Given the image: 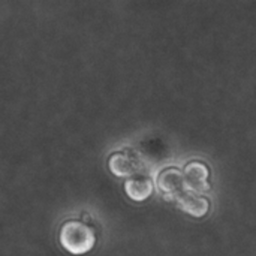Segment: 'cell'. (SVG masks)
<instances>
[{"label": "cell", "mask_w": 256, "mask_h": 256, "mask_svg": "<svg viewBox=\"0 0 256 256\" xmlns=\"http://www.w3.org/2000/svg\"><path fill=\"white\" fill-rule=\"evenodd\" d=\"M60 243L70 254L81 255L94 246V232L86 224L70 220L66 222L60 230Z\"/></svg>", "instance_id": "1"}, {"label": "cell", "mask_w": 256, "mask_h": 256, "mask_svg": "<svg viewBox=\"0 0 256 256\" xmlns=\"http://www.w3.org/2000/svg\"><path fill=\"white\" fill-rule=\"evenodd\" d=\"M156 188L165 200L174 204L188 190L183 171L178 168H166L160 171L156 177Z\"/></svg>", "instance_id": "2"}, {"label": "cell", "mask_w": 256, "mask_h": 256, "mask_svg": "<svg viewBox=\"0 0 256 256\" xmlns=\"http://www.w3.org/2000/svg\"><path fill=\"white\" fill-rule=\"evenodd\" d=\"M184 184L189 190L202 195L210 190L208 184V168L202 162H189L184 170Z\"/></svg>", "instance_id": "3"}, {"label": "cell", "mask_w": 256, "mask_h": 256, "mask_svg": "<svg viewBox=\"0 0 256 256\" xmlns=\"http://www.w3.org/2000/svg\"><path fill=\"white\" fill-rule=\"evenodd\" d=\"M110 170L118 177H132L141 172V164L136 156L130 153H114L110 158Z\"/></svg>", "instance_id": "4"}, {"label": "cell", "mask_w": 256, "mask_h": 256, "mask_svg": "<svg viewBox=\"0 0 256 256\" xmlns=\"http://www.w3.org/2000/svg\"><path fill=\"white\" fill-rule=\"evenodd\" d=\"M153 188H154L153 180L142 171L129 177L124 182L126 194L135 201H144L146 198H148L153 192Z\"/></svg>", "instance_id": "5"}, {"label": "cell", "mask_w": 256, "mask_h": 256, "mask_svg": "<svg viewBox=\"0 0 256 256\" xmlns=\"http://www.w3.org/2000/svg\"><path fill=\"white\" fill-rule=\"evenodd\" d=\"M176 206L178 208H182L183 212L195 216V218H202L207 212H208V207H210V202L207 198H204L202 195H198L192 190H186L177 201H176Z\"/></svg>", "instance_id": "6"}]
</instances>
